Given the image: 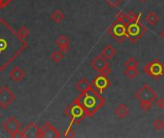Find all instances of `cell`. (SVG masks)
<instances>
[{"mask_svg":"<svg viewBox=\"0 0 164 138\" xmlns=\"http://www.w3.org/2000/svg\"><path fill=\"white\" fill-rule=\"evenodd\" d=\"M93 83H94L95 87H96L98 90L102 91V90H104L105 88H107L108 84H109V80L107 79V77L100 75L99 77H97L95 80L93 81Z\"/></svg>","mask_w":164,"mask_h":138,"instance_id":"10","label":"cell"},{"mask_svg":"<svg viewBox=\"0 0 164 138\" xmlns=\"http://www.w3.org/2000/svg\"><path fill=\"white\" fill-rule=\"evenodd\" d=\"M124 65H125V67H138L139 62H137L136 58L130 57V58H127V60L125 61Z\"/></svg>","mask_w":164,"mask_h":138,"instance_id":"18","label":"cell"},{"mask_svg":"<svg viewBox=\"0 0 164 138\" xmlns=\"http://www.w3.org/2000/svg\"><path fill=\"white\" fill-rule=\"evenodd\" d=\"M139 1H140V2H142V3H145V2L147 1V0H139Z\"/></svg>","mask_w":164,"mask_h":138,"instance_id":"26","label":"cell"},{"mask_svg":"<svg viewBox=\"0 0 164 138\" xmlns=\"http://www.w3.org/2000/svg\"><path fill=\"white\" fill-rule=\"evenodd\" d=\"M123 73L129 79H134L138 76L139 72H138L137 67H126Z\"/></svg>","mask_w":164,"mask_h":138,"instance_id":"15","label":"cell"},{"mask_svg":"<svg viewBox=\"0 0 164 138\" xmlns=\"http://www.w3.org/2000/svg\"><path fill=\"white\" fill-rule=\"evenodd\" d=\"M155 107L159 110L164 108V99L162 98H156L155 99Z\"/></svg>","mask_w":164,"mask_h":138,"instance_id":"23","label":"cell"},{"mask_svg":"<svg viewBox=\"0 0 164 138\" xmlns=\"http://www.w3.org/2000/svg\"><path fill=\"white\" fill-rule=\"evenodd\" d=\"M109 65V63L108 62V60L107 58H105L102 55H99L95 57L92 61L90 62V66L91 68H92L93 70L99 72V74L101 73V72L106 68L108 67Z\"/></svg>","mask_w":164,"mask_h":138,"instance_id":"6","label":"cell"},{"mask_svg":"<svg viewBox=\"0 0 164 138\" xmlns=\"http://www.w3.org/2000/svg\"><path fill=\"white\" fill-rule=\"evenodd\" d=\"M145 20L146 22L151 25V26H155L157 23L159 22V16L155 12H151L149 14L146 15L145 16Z\"/></svg>","mask_w":164,"mask_h":138,"instance_id":"13","label":"cell"},{"mask_svg":"<svg viewBox=\"0 0 164 138\" xmlns=\"http://www.w3.org/2000/svg\"><path fill=\"white\" fill-rule=\"evenodd\" d=\"M145 73L153 76V77H159L161 76L164 73V67L163 65L159 62H153L146 64V66L144 67Z\"/></svg>","mask_w":164,"mask_h":138,"instance_id":"4","label":"cell"},{"mask_svg":"<svg viewBox=\"0 0 164 138\" xmlns=\"http://www.w3.org/2000/svg\"><path fill=\"white\" fill-rule=\"evenodd\" d=\"M0 118H1V113H0Z\"/></svg>","mask_w":164,"mask_h":138,"instance_id":"28","label":"cell"},{"mask_svg":"<svg viewBox=\"0 0 164 138\" xmlns=\"http://www.w3.org/2000/svg\"><path fill=\"white\" fill-rule=\"evenodd\" d=\"M116 55V50L115 48L113 47V46H111V45H107L106 47H105L102 51V56L105 58H107V60H111V58H113L114 56Z\"/></svg>","mask_w":164,"mask_h":138,"instance_id":"12","label":"cell"},{"mask_svg":"<svg viewBox=\"0 0 164 138\" xmlns=\"http://www.w3.org/2000/svg\"><path fill=\"white\" fill-rule=\"evenodd\" d=\"M15 101L16 95L7 85H4L0 88V107L2 108H7Z\"/></svg>","mask_w":164,"mask_h":138,"instance_id":"2","label":"cell"},{"mask_svg":"<svg viewBox=\"0 0 164 138\" xmlns=\"http://www.w3.org/2000/svg\"><path fill=\"white\" fill-rule=\"evenodd\" d=\"M129 113H130V108L125 104H120L114 109V114L118 119H124V118H126L129 115Z\"/></svg>","mask_w":164,"mask_h":138,"instance_id":"9","label":"cell"},{"mask_svg":"<svg viewBox=\"0 0 164 138\" xmlns=\"http://www.w3.org/2000/svg\"><path fill=\"white\" fill-rule=\"evenodd\" d=\"M134 97H135V99L139 102H141V101H152L153 102V101H155V99L157 98L155 90L152 87H150L146 83L138 89V91L135 93Z\"/></svg>","mask_w":164,"mask_h":138,"instance_id":"1","label":"cell"},{"mask_svg":"<svg viewBox=\"0 0 164 138\" xmlns=\"http://www.w3.org/2000/svg\"><path fill=\"white\" fill-rule=\"evenodd\" d=\"M29 33H30L29 29L27 27H25V26H23V27L19 28V30L16 33V36L18 37L19 39H25L28 37Z\"/></svg>","mask_w":164,"mask_h":138,"instance_id":"17","label":"cell"},{"mask_svg":"<svg viewBox=\"0 0 164 138\" xmlns=\"http://www.w3.org/2000/svg\"><path fill=\"white\" fill-rule=\"evenodd\" d=\"M1 1H9V0H1Z\"/></svg>","mask_w":164,"mask_h":138,"instance_id":"27","label":"cell"},{"mask_svg":"<svg viewBox=\"0 0 164 138\" xmlns=\"http://www.w3.org/2000/svg\"><path fill=\"white\" fill-rule=\"evenodd\" d=\"M50 58L55 63H60L63 60L64 55H63V53H62V52L59 50V51H54L53 53L51 54Z\"/></svg>","mask_w":164,"mask_h":138,"instance_id":"16","label":"cell"},{"mask_svg":"<svg viewBox=\"0 0 164 138\" xmlns=\"http://www.w3.org/2000/svg\"><path fill=\"white\" fill-rule=\"evenodd\" d=\"M140 108L144 111V112H148V111L152 108L153 107V102L152 101H141L139 102Z\"/></svg>","mask_w":164,"mask_h":138,"instance_id":"20","label":"cell"},{"mask_svg":"<svg viewBox=\"0 0 164 138\" xmlns=\"http://www.w3.org/2000/svg\"><path fill=\"white\" fill-rule=\"evenodd\" d=\"M90 87V83L87 78H82L75 83V88L80 92H86Z\"/></svg>","mask_w":164,"mask_h":138,"instance_id":"11","label":"cell"},{"mask_svg":"<svg viewBox=\"0 0 164 138\" xmlns=\"http://www.w3.org/2000/svg\"><path fill=\"white\" fill-rule=\"evenodd\" d=\"M9 76L12 79V81H14L16 83H18V82L22 81L23 79L25 78L26 73H25V71L19 66H15L14 68L11 70Z\"/></svg>","mask_w":164,"mask_h":138,"instance_id":"8","label":"cell"},{"mask_svg":"<svg viewBox=\"0 0 164 138\" xmlns=\"http://www.w3.org/2000/svg\"><path fill=\"white\" fill-rule=\"evenodd\" d=\"M64 17H65V16L63 14V12L62 10H60V9H56L51 15L52 20H53L55 23H58V24L62 23V20L64 19Z\"/></svg>","mask_w":164,"mask_h":138,"instance_id":"14","label":"cell"},{"mask_svg":"<svg viewBox=\"0 0 164 138\" xmlns=\"http://www.w3.org/2000/svg\"><path fill=\"white\" fill-rule=\"evenodd\" d=\"M110 72H111V67H110V65H109L108 67H106V68H105V69L101 72L100 75L105 76V77H108V76L110 74Z\"/></svg>","mask_w":164,"mask_h":138,"instance_id":"24","label":"cell"},{"mask_svg":"<svg viewBox=\"0 0 164 138\" xmlns=\"http://www.w3.org/2000/svg\"><path fill=\"white\" fill-rule=\"evenodd\" d=\"M153 127H154L155 130L160 131L163 129V127H164V122L161 119H155L153 122Z\"/></svg>","mask_w":164,"mask_h":138,"instance_id":"21","label":"cell"},{"mask_svg":"<svg viewBox=\"0 0 164 138\" xmlns=\"http://www.w3.org/2000/svg\"><path fill=\"white\" fill-rule=\"evenodd\" d=\"M23 138H39V128L35 123H30L20 133Z\"/></svg>","mask_w":164,"mask_h":138,"instance_id":"7","label":"cell"},{"mask_svg":"<svg viewBox=\"0 0 164 138\" xmlns=\"http://www.w3.org/2000/svg\"><path fill=\"white\" fill-rule=\"evenodd\" d=\"M74 136H75L74 130L72 129L71 128H69L66 131H65V133H64V137H74Z\"/></svg>","mask_w":164,"mask_h":138,"instance_id":"25","label":"cell"},{"mask_svg":"<svg viewBox=\"0 0 164 138\" xmlns=\"http://www.w3.org/2000/svg\"><path fill=\"white\" fill-rule=\"evenodd\" d=\"M106 1L108 2V4L110 6V7L116 8L123 2V0H106Z\"/></svg>","mask_w":164,"mask_h":138,"instance_id":"22","label":"cell"},{"mask_svg":"<svg viewBox=\"0 0 164 138\" xmlns=\"http://www.w3.org/2000/svg\"><path fill=\"white\" fill-rule=\"evenodd\" d=\"M56 44L59 47H62V46H66V45H69V39L66 36H61L60 37H59L57 41H56Z\"/></svg>","mask_w":164,"mask_h":138,"instance_id":"19","label":"cell"},{"mask_svg":"<svg viewBox=\"0 0 164 138\" xmlns=\"http://www.w3.org/2000/svg\"><path fill=\"white\" fill-rule=\"evenodd\" d=\"M60 136L61 134L59 131L49 122H46L41 128H39V138H55Z\"/></svg>","mask_w":164,"mask_h":138,"instance_id":"5","label":"cell"},{"mask_svg":"<svg viewBox=\"0 0 164 138\" xmlns=\"http://www.w3.org/2000/svg\"><path fill=\"white\" fill-rule=\"evenodd\" d=\"M2 128L6 133L10 134V136L16 137L18 134L19 130H20V123L17 121L16 117L11 116L3 123Z\"/></svg>","mask_w":164,"mask_h":138,"instance_id":"3","label":"cell"}]
</instances>
